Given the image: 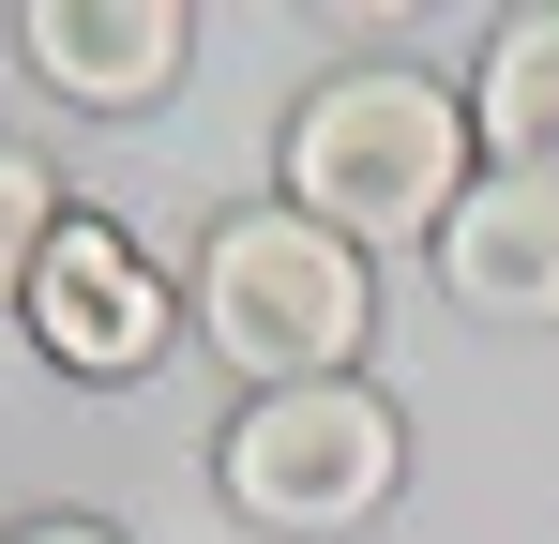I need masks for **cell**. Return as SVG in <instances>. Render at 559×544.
Wrapping results in <instances>:
<instances>
[{
    "label": "cell",
    "instance_id": "6da1fadb",
    "mask_svg": "<svg viewBox=\"0 0 559 544\" xmlns=\"http://www.w3.org/2000/svg\"><path fill=\"white\" fill-rule=\"evenodd\" d=\"M454 197H468V106L439 76H333V91H302V121H287V212L302 227H333L364 258V243L454 227Z\"/></svg>",
    "mask_w": 559,
    "mask_h": 544
},
{
    "label": "cell",
    "instance_id": "8992f818",
    "mask_svg": "<svg viewBox=\"0 0 559 544\" xmlns=\"http://www.w3.org/2000/svg\"><path fill=\"white\" fill-rule=\"evenodd\" d=\"M439 272H454L468 318H559V181L484 167L439 227Z\"/></svg>",
    "mask_w": 559,
    "mask_h": 544
},
{
    "label": "cell",
    "instance_id": "277c9868",
    "mask_svg": "<svg viewBox=\"0 0 559 544\" xmlns=\"http://www.w3.org/2000/svg\"><path fill=\"white\" fill-rule=\"evenodd\" d=\"M31 333H46V363H76V378H136V363L167 348V287H152V258L121 227L61 212L46 258H31Z\"/></svg>",
    "mask_w": 559,
    "mask_h": 544
},
{
    "label": "cell",
    "instance_id": "3957f363",
    "mask_svg": "<svg viewBox=\"0 0 559 544\" xmlns=\"http://www.w3.org/2000/svg\"><path fill=\"white\" fill-rule=\"evenodd\" d=\"M227 499L258 530H364L393 499V409L364 378H302V393H258L227 424Z\"/></svg>",
    "mask_w": 559,
    "mask_h": 544
},
{
    "label": "cell",
    "instance_id": "7a4b0ae2",
    "mask_svg": "<svg viewBox=\"0 0 559 544\" xmlns=\"http://www.w3.org/2000/svg\"><path fill=\"white\" fill-rule=\"evenodd\" d=\"M364 318H378V303H364V258H348L333 227H302V212H227L212 258H197V333L242 363L258 393L348 378Z\"/></svg>",
    "mask_w": 559,
    "mask_h": 544
},
{
    "label": "cell",
    "instance_id": "ba28073f",
    "mask_svg": "<svg viewBox=\"0 0 559 544\" xmlns=\"http://www.w3.org/2000/svg\"><path fill=\"white\" fill-rule=\"evenodd\" d=\"M46 227H61V212H46V167H31V152H0V303H31Z\"/></svg>",
    "mask_w": 559,
    "mask_h": 544
},
{
    "label": "cell",
    "instance_id": "52a82bcc",
    "mask_svg": "<svg viewBox=\"0 0 559 544\" xmlns=\"http://www.w3.org/2000/svg\"><path fill=\"white\" fill-rule=\"evenodd\" d=\"M468 137L514 181H559V15H514L484 46V91H468Z\"/></svg>",
    "mask_w": 559,
    "mask_h": 544
},
{
    "label": "cell",
    "instance_id": "9c48e42d",
    "mask_svg": "<svg viewBox=\"0 0 559 544\" xmlns=\"http://www.w3.org/2000/svg\"><path fill=\"white\" fill-rule=\"evenodd\" d=\"M15 544H121V530H92V515H46V530H15Z\"/></svg>",
    "mask_w": 559,
    "mask_h": 544
},
{
    "label": "cell",
    "instance_id": "5b68a950",
    "mask_svg": "<svg viewBox=\"0 0 559 544\" xmlns=\"http://www.w3.org/2000/svg\"><path fill=\"white\" fill-rule=\"evenodd\" d=\"M15 46H31V76L76 91V106H152V91L182 76L197 15H182V0H31Z\"/></svg>",
    "mask_w": 559,
    "mask_h": 544
}]
</instances>
